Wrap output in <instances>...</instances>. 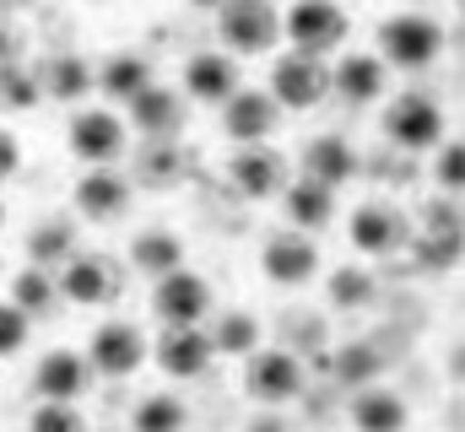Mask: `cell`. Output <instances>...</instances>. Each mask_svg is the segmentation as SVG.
<instances>
[{"label":"cell","instance_id":"37","mask_svg":"<svg viewBox=\"0 0 465 432\" xmlns=\"http://www.w3.org/2000/svg\"><path fill=\"white\" fill-rule=\"evenodd\" d=\"M27 340H33V319H27L22 309L0 303V357H16Z\"/></svg>","mask_w":465,"mask_h":432},{"label":"cell","instance_id":"41","mask_svg":"<svg viewBox=\"0 0 465 432\" xmlns=\"http://www.w3.org/2000/svg\"><path fill=\"white\" fill-rule=\"evenodd\" d=\"M195 5H223V0H195Z\"/></svg>","mask_w":465,"mask_h":432},{"label":"cell","instance_id":"9","mask_svg":"<svg viewBox=\"0 0 465 432\" xmlns=\"http://www.w3.org/2000/svg\"><path fill=\"white\" fill-rule=\"evenodd\" d=\"M130 124H124V113L114 108H82L76 119H71V152L87 162V168H114L119 157H124V135Z\"/></svg>","mask_w":465,"mask_h":432},{"label":"cell","instance_id":"22","mask_svg":"<svg viewBox=\"0 0 465 432\" xmlns=\"http://www.w3.org/2000/svg\"><path fill=\"white\" fill-rule=\"evenodd\" d=\"M411 411L395 389L384 384H368V389H351V427L357 432H406Z\"/></svg>","mask_w":465,"mask_h":432},{"label":"cell","instance_id":"39","mask_svg":"<svg viewBox=\"0 0 465 432\" xmlns=\"http://www.w3.org/2000/svg\"><path fill=\"white\" fill-rule=\"evenodd\" d=\"M249 432H292V427H287L282 417H254V422H249Z\"/></svg>","mask_w":465,"mask_h":432},{"label":"cell","instance_id":"16","mask_svg":"<svg viewBox=\"0 0 465 432\" xmlns=\"http://www.w3.org/2000/svg\"><path fill=\"white\" fill-rule=\"evenodd\" d=\"M146 357H157V368H163L168 378H201L217 351H212L206 329L195 324V329H163V340H157Z\"/></svg>","mask_w":465,"mask_h":432},{"label":"cell","instance_id":"29","mask_svg":"<svg viewBox=\"0 0 465 432\" xmlns=\"http://www.w3.org/2000/svg\"><path fill=\"white\" fill-rule=\"evenodd\" d=\"M331 373H336V384H347V389H368V384H379L384 357H379L368 340H347V346L331 351Z\"/></svg>","mask_w":465,"mask_h":432},{"label":"cell","instance_id":"6","mask_svg":"<svg viewBox=\"0 0 465 432\" xmlns=\"http://www.w3.org/2000/svg\"><path fill=\"white\" fill-rule=\"evenodd\" d=\"M146 351H152V340L141 335V324H130V319H104L87 335V368H98L104 378H130V373H141Z\"/></svg>","mask_w":465,"mask_h":432},{"label":"cell","instance_id":"43","mask_svg":"<svg viewBox=\"0 0 465 432\" xmlns=\"http://www.w3.org/2000/svg\"><path fill=\"white\" fill-rule=\"evenodd\" d=\"M0 270H5V260H0Z\"/></svg>","mask_w":465,"mask_h":432},{"label":"cell","instance_id":"1","mask_svg":"<svg viewBox=\"0 0 465 432\" xmlns=\"http://www.w3.org/2000/svg\"><path fill=\"white\" fill-rule=\"evenodd\" d=\"M379 60L395 65V71H428L439 54H444V27L422 11H401V16H384L379 27Z\"/></svg>","mask_w":465,"mask_h":432},{"label":"cell","instance_id":"38","mask_svg":"<svg viewBox=\"0 0 465 432\" xmlns=\"http://www.w3.org/2000/svg\"><path fill=\"white\" fill-rule=\"evenodd\" d=\"M16 168H22V146H16V135L0 130V179H11Z\"/></svg>","mask_w":465,"mask_h":432},{"label":"cell","instance_id":"26","mask_svg":"<svg viewBox=\"0 0 465 432\" xmlns=\"http://www.w3.org/2000/svg\"><path fill=\"white\" fill-rule=\"evenodd\" d=\"M93 87H104L109 98L130 103L141 87H152V60H146V54H135V49H119V54H109V60L98 65Z\"/></svg>","mask_w":465,"mask_h":432},{"label":"cell","instance_id":"11","mask_svg":"<svg viewBox=\"0 0 465 432\" xmlns=\"http://www.w3.org/2000/svg\"><path fill=\"white\" fill-rule=\"evenodd\" d=\"M243 384H249V395H254L265 411H276V406H287V400L303 395V362H298L287 346H276V351H254Z\"/></svg>","mask_w":465,"mask_h":432},{"label":"cell","instance_id":"25","mask_svg":"<svg viewBox=\"0 0 465 432\" xmlns=\"http://www.w3.org/2000/svg\"><path fill=\"white\" fill-rule=\"evenodd\" d=\"M331 93H341L347 103H373L384 93V60L379 54H341L331 71Z\"/></svg>","mask_w":465,"mask_h":432},{"label":"cell","instance_id":"32","mask_svg":"<svg viewBox=\"0 0 465 432\" xmlns=\"http://www.w3.org/2000/svg\"><path fill=\"white\" fill-rule=\"evenodd\" d=\"M379 298V281L368 265H336L331 270V309H368Z\"/></svg>","mask_w":465,"mask_h":432},{"label":"cell","instance_id":"30","mask_svg":"<svg viewBox=\"0 0 465 432\" xmlns=\"http://www.w3.org/2000/svg\"><path fill=\"white\" fill-rule=\"evenodd\" d=\"M206 340H212L217 357H254L260 351V319L243 314V309H228L217 319V329H206Z\"/></svg>","mask_w":465,"mask_h":432},{"label":"cell","instance_id":"31","mask_svg":"<svg viewBox=\"0 0 465 432\" xmlns=\"http://www.w3.org/2000/svg\"><path fill=\"white\" fill-rule=\"evenodd\" d=\"M190 411L179 395H146L135 411H130V432H184Z\"/></svg>","mask_w":465,"mask_h":432},{"label":"cell","instance_id":"27","mask_svg":"<svg viewBox=\"0 0 465 432\" xmlns=\"http://www.w3.org/2000/svg\"><path fill=\"white\" fill-rule=\"evenodd\" d=\"M38 93L54 98V103H76V98L93 93V65L82 54H54L44 65V76H38Z\"/></svg>","mask_w":465,"mask_h":432},{"label":"cell","instance_id":"19","mask_svg":"<svg viewBox=\"0 0 465 432\" xmlns=\"http://www.w3.org/2000/svg\"><path fill=\"white\" fill-rule=\"evenodd\" d=\"M357 152L347 146V135H314L303 146V179L309 184H325V190H341L347 179H357Z\"/></svg>","mask_w":465,"mask_h":432},{"label":"cell","instance_id":"40","mask_svg":"<svg viewBox=\"0 0 465 432\" xmlns=\"http://www.w3.org/2000/svg\"><path fill=\"white\" fill-rule=\"evenodd\" d=\"M16 44H11V33H0V65H5V54H11Z\"/></svg>","mask_w":465,"mask_h":432},{"label":"cell","instance_id":"18","mask_svg":"<svg viewBox=\"0 0 465 432\" xmlns=\"http://www.w3.org/2000/svg\"><path fill=\"white\" fill-rule=\"evenodd\" d=\"M179 119H184V98H179L173 87L152 82V87H141V93L130 98V119H124V124H135L146 141H168V135L179 130Z\"/></svg>","mask_w":465,"mask_h":432},{"label":"cell","instance_id":"36","mask_svg":"<svg viewBox=\"0 0 465 432\" xmlns=\"http://www.w3.org/2000/svg\"><path fill=\"white\" fill-rule=\"evenodd\" d=\"M455 260H460V227H444V232L428 227V238H422V265H428V270H450Z\"/></svg>","mask_w":465,"mask_h":432},{"label":"cell","instance_id":"21","mask_svg":"<svg viewBox=\"0 0 465 432\" xmlns=\"http://www.w3.org/2000/svg\"><path fill=\"white\" fill-rule=\"evenodd\" d=\"M282 206H287V221H292V232H325L331 221H336V190H325V184H309V179H287V190H282Z\"/></svg>","mask_w":465,"mask_h":432},{"label":"cell","instance_id":"8","mask_svg":"<svg viewBox=\"0 0 465 432\" xmlns=\"http://www.w3.org/2000/svg\"><path fill=\"white\" fill-rule=\"evenodd\" d=\"M384 135L395 141V146H406V152H433L450 130H444V108L433 103V98H422V93H401L390 113H384Z\"/></svg>","mask_w":465,"mask_h":432},{"label":"cell","instance_id":"23","mask_svg":"<svg viewBox=\"0 0 465 432\" xmlns=\"http://www.w3.org/2000/svg\"><path fill=\"white\" fill-rule=\"evenodd\" d=\"M130 265H135L141 276L163 281V276L184 270V238H179V232H168V227H146V232H135V238H130Z\"/></svg>","mask_w":465,"mask_h":432},{"label":"cell","instance_id":"17","mask_svg":"<svg viewBox=\"0 0 465 432\" xmlns=\"http://www.w3.org/2000/svg\"><path fill=\"white\" fill-rule=\"evenodd\" d=\"M184 93L195 98V103H228L232 93H238V60H232L228 49H201L190 65H184Z\"/></svg>","mask_w":465,"mask_h":432},{"label":"cell","instance_id":"24","mask_svg":"<svg viewBox=\"0 0 465 432\" xmlns=\"http://www.w3.org/2000/svg\"><path fill=\"white\" fill-rule=\"evenodd\" d=\"M71 254H82V238H76V221H71V216H44V221L27 232V265L54 270V265H65Z\"/></svg>","mask_w":465,"mask_h":432},{"label":"cell","instance_id":"2","mask_svg":"<svg viewBox=\"0 0 465 432\" xmlns=\"http://www.w3.org/2000/svg\"><path fill=\"white\" fill-rule=\"evenodd\" d=\"M271 103L282 108V113H309L314 103H325L331 98V65L325 60H314V54H298V49H287V54H276V65H271Z\"/></svg>","mask_w":465,"mask_h":432},{"label":"cell","instance_id":"28","mask_svg":"<svg viewBox=\"0 0 465 432\" xmlns=\"http://www.w3.org/2000/svg\"><path fill=\"white\" fill-rule=\"evenodd\" d=\"M54 303H60V287H54V270H38V265H22V270L11 276V309H22L27 319H38V314H54Z\"/></svg>","mask_w":465,"mask_h":432},{"label":"cell","instance_id":"33","mask_svg":"<svg viewBox=\"0 0 465 432\" xmlns=\"http://www.w3.org/2000/svg\"><path fill=\"white\" fill-rule=\"evenodd\" d=\"M38 103H44L38 76H33V71H22V65H0V108L27 113V108H38Z\"/></svg>","mask_w":465,"mask_h":432},{"label":"cell","instance_id":"14","mask_svg":"<svg viewBox=\"0 0 465 432\" xmlns=\"http://www.w3.org/2000/svg\"><path fill=\"white\" fill-rule=\"evenodd\" d=\"M87 357L82 351H65V346H54V351H44V362L33 368V389L49 400V406H76V395L87 389Z\"/></svg>","mask_w":465,"mask_h":432},{"label":"cell","instance_id":"3","mask_svg":"<svg viewBox=\"0 0 465 432\" xmlns=\"http://www.w3.org/2000/svg\"><path fill=\"white\" fill-rule=\"evenodd\" d=\"M282 33L292 38V49H298V54L325 60L331 49H341V44H347V33H351L347 5H336V0H298V5L287 11Z\"/></svg>","mask_w":465,"mask_h":432},{"label":"cell","instance_id":"5","mask_svg":"<svg viewBox=\"0 0 465 432\" xmlns=\"http://www.w3.org/2000/svg\"><path fill=\"white\" fill-rule=\"evenodd\" d=\"M60 298L65 303H82V309H104L124 292V265L114 254H71L60 265Z\"/></svg>","mask_w":465,"mask_h":432},{"label":"cell","instance_id":"13","mask_svg":"<svg viewBox=\"0 0 465 432\" xmlns=\"http://www.w3.org/2000/svg\"><path fill=\"white\" fill-rule=\"evenodd\" d=\"M223 130L238 146H271V135L282 130V108L271 103V93H254V87H238L228 103H223Z\"/></svg>","mask_w":465,"mask_h":432},{"label":"cell","instance_id":"10","mask_svg":"<svg viewBox=\"0 0 465 432\" xmlns=\"http://www.w3.org/2000/svg\"><path fill=\"white\" fill-rule=\"evenodd\" d=\"M320 265L325 260H320V243L309 232H276L260 249V270H265L271 287H309Z\"/></svg>","mask_w":465,"mask_h":432},{"label":"cell","instance_id":"35","mask_svg":"<svg viewBox=\"0 0 465 432\" xmlns=\"http://www.w3.org/2000/svg\"><path fill=\"white\" fill-rule=\"evenodd\" d=\"M27 432H87V417L76 406H49L38 400V411L27 417Z\"/></svg>","mask_w":465,"mask_h":432},{"label":"cell","instance_id":"4","mask_svg":"<svg viewBox=\"0 0 465 432\" xmlns=\"http://www.w3.org/2000/svg\"><path fill=\"white\" fill-rule=\"evenodd\" d=\"M217 33L232 54H271L282 38V16L271 0H223L217 5Z\"/></svg>","mask_w":465,"mask_h":432},{"label":"cell","instance_id":"20","mask_svg":"<svg viewBox=\"0 0 465 432\" xmlns=\"http://www.w3.org/2000/svg\"><path fill=\"white\" fill-rule=\"evenodd\" d=\"M347 238L357 254H390L401 238H406V221L395 206H384V201H368V206H357L347 221Z\"/></svg>","mask_w":465,"mask_h":432},{"label":"cell","instance_id":"34","mask_svg":"<svg viewBox=\"0 0 465 432\" xmlns=\"http://www.w3.org/2000/svg\"><path fill=\"white\" fill-rule=\"evenodd\" d=\"M433 152H439V157H433V179H439V190L460 195V184H465V146L455 141V135H444Z\"/></svg>","mask_w":465,"mask_h":432},{"label":"cell","instance_id":"7","mask_svg":"<svg viewBox=\"0 0 465 432\" xmlns=\"http://www.w3.org/2000/svg\"><path fill=\"white\" fill-rule=\"evenodd\" d=\"M152 314L168 324V329H195V324L212 314V281L201 270H173L152 287Z\"/></svg>","mask_w":465,"mask_h":432},{"label":"cell","instance_id":"42","mask_svg":"<svg viewBox=\"0 0 465 432\" xmlns=\"http://www.w3.org/2000/svg\"><path fill=\"white\" fill-rule=\"evenodd\" d=\"M0 227H5V201H0Z\"/></svg>","mask_w":465,"mask_h":432},{"label":"cell","instance_id":"15","mask_svg":"<svg viewBox=\"0 0 465 432\" xmlns=\"http://www.w3.org/2000/svg\"><path fill=\"white\" fill-rule=\"evenodd\" d=\"M130 179L119 168H87V179H76V211L87 221H119L130 211Z\"/></svg>","mask_w":465,"mask_h":432},{"label":"cell","instance_id":"12","mask_svg":"<svg viewBox=\"0 0 465 432\" xmlns=\"http://www.w3.org/2000/svg\"><path fill=\"white\" fill-rule=\"evenodd\" d=\"M287 157L276 146H238L228 162V184L243 195V201H271L287 190Z\"/></svg>","mask_w":465,"mask_h":432}]
</instances>
